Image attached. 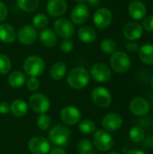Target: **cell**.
<instances>
[{
    "label": "cell",
    "mask_w": 153,
    "mask_h": 154,
    "mask_svg": "<svg viewBox=\"0 0 153 154\" xmlns=\"http://www.w3.org/2000/svg\"><path fill=\"white\" fill-rule=\"evenodd\" d=\"M67 82L68 85L73 89H83L89 83V74L85 68L76 67L68 74Z\"/></svg>",
    "instance_id": "obj_1"
},
{
    "label": "cell",
    "mask_w": 153,
    "mask_h": 154,
    "mask_svg": "<svg viewBox=\"0 0 153 154\" xmlns=\"http://www.w3.org/2000/svg\"><path fill=\"white\" fill-rule=\"evenodd\" d=\"M49 140L57 147H65L70 140V131L63 125H56L49 132Z\"/></svg>",
    "instance_id": "obj_2"
},
{
    "label": "cell",
    "mask_w": 153,
    "mask_h": 154,
    "mask_svg": "<svg viewBox=\"0 0 153 154\" xmlns=\"http://www.w3.org/2000/svg\"><path fill=\"white\" fill-rule=\"evenodd\" d=\"M45 69L43 60L36 55H32L26 58L23 62V70L30 77H38L42 74Z\"/></svg>",
    "instance_id": "obj_3"
},
{
    "label": "cell",
    "mask_w": 153,
    "mask_h": 154,
    "mask_svg": "<svg viewBox=\"0 0 153 154\" xmlns=\"http://www.w3.org/2000/svg\"><path fill=\"white\" fill-rule=\"evenodd\" d=\"M110 65L117 73H124L131 67V59L124 51H115L110 59Z\"/></svg>",
    "instance_id": "obj_4"
},
{
    "label": "cell",
    "mask_w": 153,
    "mask_h": 154,
    "mask_svg": "<svg viewBox=\"0 0 153 154\" xmlns=\"http://www.w3.org/2000/svg\"><path fill=\"white\" fill-rule=\"evenodd\" d=\"M93 145L100 152H107L114 145L113 137L104 130H97L93 134Z\"/></svg>",
    "instance_id": "obj_5"
},
{
    "label": "cell",
    "mask_w": 153,
    "mask_h": 154,
    "mask_svg": "<svg viewBox=\"0 0 153 154\" xmlns=\"http://www.w3.org/2000/svg\"><path fill=\"white\" fill-rule=\"evenodd\" d=\"M29 106L32 111L41 115L45 114L50 109V103L49 98L45 95L41 93H35L30 97Z\"/></svg>",
    "instance_id": "obj_6"
},
{
    "label": "cell",
    "mask_w": 153,
    "mask_h": 154,
    "mask_svg": "<svg viewBox=\"0 0 153 154\" xmlns=\"http://www.w3.org/2000/svg\"><path fill=\"white\" fill-rule=\"evenodd\" d=\"M54 31L63 39H70L75 32L73 23L67 18H59L54 22Z\"/></svg>",
    "instance_id": "obj_7"
},
{
    "label": "cell",
    "mask_w": 153,
    "mask_h": 154,
    "mask_svg": "<svg viewBox=\"0 0 153 154\" xmlns=\"http://www.w3.org/2000/svg\"><path fill=\"white\" fill-rule=\"evenodd\" d=\"M94 104L99 107H107L112 102V95L108 89L103 87L96 88L91 94Z\"/></svg>",
    "instance_id": "obj_8"
},
{
    "label": "cell",
    "mask_w": 153,
    "mask_h": 154,
    "mask_svg": "<svg viewBox=\"0 0 153 154\" xmlns=\"http://www.w3.org/2000/svg\"><path fill=\"white\" fill-rule=\"evenodd\" d=\"M28 149L32 154H48L50 151V143L44 137L34 136L29 141Z\"/></svg>",
    "instance_id": "obj_9"
},
{
    "label": "cell",
    "mask_w": 153,
    "mask_h": 154,
    "mask_svg": "<svg viewBox=\"0 0 153 154\" xmlns=\"http://www.w3.org/2000/svg\"><path fill=\"white\" fill-rule=\"evenodd\" d=\"M93 21H94L95 25L97 28L105 29V28L108 27L113 21L112 12L106 7L98 8L94 14Z\"/></svg>",
    "instance_id": "obj_10"
},
{
    "label": "cell",
    "mask_w": 153,
    "mask_h": 154,
    "mask_svg": "<svg viewBox=\"0 0 153 154\" xmlns=\"http://www.w3.org/2000/svg\"><path fill=\"white\" fill-rule=\"evenodd\" d=\"M60 118L64 124L68 125H74L80 122L81 113L77 107L72 106H67L61 109Z\"/></svg>",
    "instance_id": "obj_11"
},
{
    "label": "cell",
    "mask_w": 153,
    "mask_h": 154,
    "mask_svg": "<svg viewBox=\"0 0 153 154\" xmlns=\"http://www.w3.org/2000/svg\"><path fill=\"white\" fill-rule=\"evenodd\" d=\"M92 78L98 83H106L107 82L112 76L110 69L104 63H96L95 64L90 70Z\"/></svg>",
    "instance_id": "obj_12"
},
{
    "label": "cell",
    "mask_w": 153,
    "mask_h": 154,
    "mask_svg": "<svg viewBox=\"0 0 153 154\" xmlns=\"http://www.w3.org/2000/svg\"><path fill=\"white\" fill-rule=\"evenodd\" d=\"M89 16V9L88 6L85 4L79 3L71 11L70 14V21L75 24L80 25L87 22Z\"/></svg>",
    "instance_id": "obj_13"
},
{
    "label": "cell",
    "mask_w": 153,
    "mask_h": 154,
    "mask_svg": "<svg viewBox=\"0 0 153 154\" xmlns=\"http://www.w3.org/2000/svg\"><path fill=\"white\" fill-rule=\"evenodd\" d=\"M129 108L133 115L136 116H143L149 114L151 106L149 102L145 98L135 97L130 102Z\"/></svg>",
    "instance_id": "obj_14"
},
{
    "label": "cell",
    "mask_w": 153,
    "mask_h": 154,
    "mask_svg": "<svg viewBox=\"0 0 153 154\" xmlns=\"http://www.w3.org/2000/svg\"><path fill=\"white\" fill-rule=\"evenodd\" d=\"M37 35V31L33 26L24 25L19 30L16 38L20 43L23 45H30L36 41Z\"/></svg>",
    "instance_id": "obj_15"
},
{
    "label": "cell",
    "mask_w": 153,
    "mask_h": 154,
    "mask_svg": "<svg viewBox=\"0 0 153 154\" xmlns=\"http://www.w3.org/2000/svg\"><path fill=\"white\" fill-rule=\"evenodd\" d=\"M123 32L124 37L129 41H136L139 40L143 33L142 26L137 22H129L127 23L123 29Z\"/></svg>",
    "instance_id": "obj_16"
},
{
    "label": "cell",
    "mask_w": 153,
    "mask_h": 154,
    "mask_svg": "<svg viewBox=\"0 0 153 154\" xmlns=\"http://www.w3.org/2000/svg\"><path fill=\"white\" fill-rule=\"evenodd\" d=\"M123 125L122 116L115 113H110L104 116L102 119V126L108 132H114L119 130Z\"/></svg>",
    "instance_id": "obj_17"
},
{
    "label": "cell",
    "mask_w": 153,
    "mask_h": 154,
    "mask_svg": "<svg viewBox=\"0 0 153 154\" xmlns=\"http://www.w3.org/2000/svg\"><path fill=\"white\" fill-rule=\"evenodd\" d=\"M128 13L133 20H142L147 14L146 5L140 0H133L128 6Z\"/></svg>",
    "instance_id": "obj_18"
},
{
    "label": "cell",
    "mask_w": 153,
    "mask_h": 154,
    "mask_svg": "<svg viewBox=\"0 0 153 154\" xmlns=\"http://www.w3.org/2000/svg\"><path fill=\"white\" fill-rule=\"evenodd\" d=\"M67 11V3L65 0H49L47 4V12L53 17L63 15Z\"/></svg>",
    "instance_id": "obj_19"
},
{
    "label": "cell",
    "mask_w": 153,
    "mask_h": 154,
    "mask_svg": "<svg viewBox=\"0 0 153 154\" xmlns=\"http://www.w3.org/2000/svg\"><path fill=\"white\" fill-rule=\"evenodd\" d=\"M17 33L15 29L9 23L0 24V41L5 43H12L15 41Z\"/></svg>",
    "instance_id": "obj_20"
},
{
    "label": "cell",
    "mask_w": 153,
    "mask_h": 154,
    "mask_svg": "<svg viewBox=\"0 0 153 154\" xmlns=\"http://www.w3.org/2000/svg\"><path fill=\"white\" fill-rule=\"evenodd\" d=\"M40 41L42 45L48 48L54 47L57 43L58 37L55 32H53L51 29H42L40 33Z\"/></svg>",
    "instance_id": "obj_21"
},
{
    "label": "cell",
    "mask_w": 153,
    "mask_h": 154,
    "mask_svg": "<svg viewBox=\"0 0 153 154\" xmlns=\"http://www.w3.org/2000/svg\"><path fill=\"white\" fill-rule=\"evenodd\" d=\"M78 39L84 43H92L96 39V32L91 26H83L78 32Z\"/></svg>",
    "instance_id": "obj_22"
},
{
    "label": "cell",
    "mask_w": 153,
    "mask_h": 154,
    "mask_svg": "<svg viewBox=\"0 0 153 154\" xmlns=\"http://www.w3.org/2000/svg\"><path fill=\"white\" fill-rule=\"evenodd\" d=\"M10 112L16 117H22L28 112V105L22 99L14 100L10 105Z\"/></svg>",
    "instance_id": "obj_23"
},
{
    "label": "cell",
    "mask_w": 153,
    "mask_h": 154,
    "mask_svg": "<svg viewBox=\"0 0 153 154\" xmlns=\"http://www.w3.org/2000/svg\"><path fill=\"white\" fill-rule=\"evenodd\" d=\"M67 72V66L62 61L55 62L50 69V76L54 80H60L62 79Z\"/></svg>",
    "instance_id": "obj_24"
},
{
    "label": "cell",
    "mask_w": 153,
    "mask_h": 154,
    "mask_svg": "<svg viewBox=\"0 0 153 154\" xmlns=\"http://www.w3.org/2000/svg\"><path fill=\"white\" fill-rule=\"evenodd\" d=\"M7 82L9 86L13 88H22L25 82H26V78L25 75L21 72V71H14L10 73L7 79Z\"/></svg>",
    "instance_id": "obj_25"
},
{
    "label": "cell",
    "mask_w": 153,
    "mask_h": 154,
    "mask_svg": "<svg viewBox=\"0 0 153 154\" xmlns=\"http://www.w3.org/2000/svg\"><path fill=\"white\" fill-rule=\"evenodd\" d=\"M139 57L140 60L147 64L153 65V45L152 44H144L139 49Z\"/></svg>",
    "instance_id": "obj_26"
},
{
    "label": "cell",
    "mask_w": 153,
    "mask_h": 154,
    "mask_svg": "<svg viewBox=\"0 0 153 154\" xmlns=\"http://www.w3.org/2000/svg\"><path fill=\"white\" fill-rule=\"evenodd\" d=\"M17 5L24 12H34L39 6V0H17Z\"/></svg>",
    "instance_id": "obj_27"
},
{
    "label": "cell",
    "mask_w": 153,
    "mask_h": 154,
    "mask_svg": "<svg viewBox=\"0 0 153 154\" xmlns=\"http://www.w3.org/2000/svg\"><path fill=\"white\" fill-rule=\"evenodd\" d=\"M129 137L133 143H142L145 138V132L141 126H133L129 132Z\"/></svg>",
    "instance_id": "obj_28"
},
{
    "label": "cell",
    "mask_w": 153,
    "mask_h": 154,
    "mask_svg": "<svg viewBox=\"0 0 153 154\" xmlns=\"http://www.w3.org/2000/svg\"><path fill=\"white\" fill-rule=\"evenodd\" d=\"M96 124L89 120V119H85L82 120L79 125H78V129L81 133H83L84 134H90L92 133H94L96 131Z\"/></svg>",
    "instance_id": "obj_29"
},
{
    "label": "cell",
    "mask_w": 153,
    "mask_h": 154,
    "mask_svg": "<svg viewBox=\"0 0 153 154\" xmlns=\"http://www.w3.org/2000/svg\"><path fill=\"white\" fill-rule=\"evenodd\" d=\"M77 150L79 154H92L94 150V145L89 140L83 139L78 143Z\"/></svg>",
    "instance_id": "obj_30"
},
{
    "label": "cell",
    "mask_w": 153,
    "mask_h": 154,
    "mask_svg": "<svg viewBox=\"0 0 153 154\" xmlns=\"http://www.w3.org/2000/svg\"><path fill=\"white\" fill-rule=\"evenodd\" d=\"M101 51L106 54H113L116 50L115 42L111 39H104L100 43Z\"/></svg>",
    "instance_id": "obj_31"
},
{
    "label": "cell",
    "mask_w": 153,
    "mask_h": 154,
    "mask_svg": "<svg viewBox=\"0 0 153 154\" xmlns=\"http://www.w3.org/2000/svg\"><path fill=\"white\" fill-rule=\"evenodd\" d=\"M49 19L48 17L43 14H38L36 15H34L33 19H32V24L33 27L36 29H44L47 24H48Z\"/></svg>",
    "instance_id": "obj_32"
},
{
    "label": "cell",
    "mask_w": 153,
    "mask_h": 154,
    "mask_svg": "<svg viewBox=\"0 0 153 154\" xmlns=\"http://www.w3.org/2000/svg\"><path fill=\"white\" fill-rule=\"evenodd\" d=\"M51 125V119L50 117L46 114H41L37 118V126L41 130H47L50 127Z\"/></svg>",
    "instance_id": "obj_33"
},
{
    "label": "cell",
    "mask_w": 153,
    "mask_h": 154,
    "mask_svg": "<svg viewBox=\"0 0 153 154\" xmlns=\"http://www.w3.org/2000/svg\"><path fill=\"white\" fill-rule=\"evenodd\" d=\"M11 69L10 59L3 53H0V74H6Z\"/></svg>",
    "instance_id": "obj_34"
},
{
    "label": "cell",
    "mask_w": 153,
    "mask_h": 154,
    "mask_svg": "<svg viewBox=\"0 0 153 154\" xmlns=\"http://www.w3.org/2000/svg\"><path fill=\"white\" fill-rule=\"evenodd\" d=\"M26 88L30 91H36L40 88V80L35 77H30L26 82Z\"/></svg>",
    "instance_id": "obj_35"
},
{
    "label": "cell",
    "mask_w": 153,
    "mask_h": 154,
    "mask_svg": "<svg viewBox=\"0 0 153 154\" xmlns=\"http://www.w3.org/2000/svg\"><path fill=\"white\" fill-rule=\"evenodd\" d=\"M74 48V43L70 39H64L60 43V50L64 53H69Z\"/></svg>",
    "instance_id": "obj_36"
},
{
    "label": "cell",
    "mask_w": 153,
    "mask_h": 154,
    "mask_svg": "<svg viewBox=\"0 0 153 154\" xmlns=\"http://www.w3.org/2000/svg\"><path fill=\"white\" fill-rule=\"evenodd\" d=\"M142 28L146 31V32H153V14H150L148 16H146L142 22Z\"/></svg>",
    "instance_id": "obj_37"
},
{
    "label": "cell",
    "mask_w": 153,
    "mask_h": 154,
    "mask_svg": "<svg viewBox=\"0 0 153 154\" xmlns=\"http://www.w3.org/2000/svg\"><path fill=\"white\" fill-rule=\"evenodd\" d=\"M139 49H140L139 44L137 42H134L133 41H131L130 42H128L126 44V50L129 52H132V53L137 52V51H139Z\"/></svg>",
    "instance_id": "obj_38"
},
{
    "label": "cell",
    "mask_w": 153,
    "mask_h": 154,
    "mask_svg": "<svg viewBox=\"0 0 153 154\" xmlns=\"http://www.w3.org/2000/svg\"><path fill=\"white\" fill-rule=\"evenodd\" d=\"M7 16V7L6 5L0 1V23L4 22Z\"/></svg>",
    "instance_id": "obj_39"
},
{
    "label": "cell",
    "mask_w": 153,
    "mask_h": 154,
    "mask_svg": "<svg viewBox=\"0 0 153 154\" xmlns=\"http://www.w3.org/2000/svg\"><path fill=\"white\" fill-rule=\"evenodd\" d=\"M9 112H10V106L6 102H1L0 103V114L6 115Z\"/></svg>",
    "instance_id": "obj_40"
},
{
    "label": "cell",
    "mask_w": 153,
    "mask_h": 154,
    "mask_svg": "<svg viewBox=\"0 0 153 154\" xmlns=\"http://www.w3.org/2000/svg\"><path fill=\"white\" fill-rule=\"evenodd\" d=\"M49 154H66V152L62 148L57 147V148H54L51 151H50Z\"/></svg>",
    "instance_id": "obj_41"
},
{
    "label": "cell",
    "mask_w": 153,
    "mask_h": 154,
    "mask_svg": "<svg viewBox=\"0 0 153 154\" xmlns=\"http://www.w3.org/2000/svg\"><path fill=\"white\" fill-rule=\"evenodd\" d=\"M90 7H96L100 5V0H86Z\"/></svg>",
    "instance_id": "obj_42"
},
{
    "label": "cell",
    "mask_w": 153,
    "mask_h": 154,
    "mask_svg": "<svg viewBox=\"0 0 153 154\" xmlns=\"http://www.w3.org/2000/svg\"><path fill=\"white\" fill-rule=\"evenodd\" d=\"M125 154H145L144 152H142V151H141V150H131V151H129V152H127Z\"/></svg>",
    "instance_id": "obj_43"
},
{
    "label": "cell",
    "mask_w": 153,
    "mask_h": 154,
    "mask_svg": "<svg viewBox=\"0 0 153 154\" xmlns=\"http://www.w3.org/2000/svg\"><path fill=\"white\" fill-rule=\"evenodd\" d=\"M151 88H153V75L152 77H151Z\"/></svg>",
    "instance_id": "obj_44"
},
{
    "label": "cell",
    "mask_w": 153,
    "mask_h": 154,
    "mask_svg": "<svg viewBox=\"0 0 153 154\" xmlns=\"http://www.w3.org/2000/svg\"><path fill=\"white\" fill-rule=\"evenodd\" d=\"M108 154H120L119 152H109Z\"/></svg>",
    "instance_id": "obj_45"
},
{
    "label": "cell",
    "mask_w": 153,
    "mask_h": 154,
    "mask_svg": "<svg viewBox=\"0 0 153 154\" xmlns=\"http://www.w3.org/2000/svg\"><path fill=\"white\" fill-rule=\"evenodd\" d=\"M75 1H77V2H78V3H82V2H84V1H86V0H75Z\"/></svg>",
    "instance_id": "obj_46"
},
{
    "label": "cell",
    "mask_w": 153,
    "mask_h": 154,
    "mask_svg": "<svg viewBox=\"0 0 153 154\" xmlns=\"http://www.w3.org/2000/svg\"><path fill=\"white\" fill-rule=\"evenodd\" d=\"M152 127H153V121H152Z\"/></svg>",
    "instance_id": "obj_47"
}]
</instances>
